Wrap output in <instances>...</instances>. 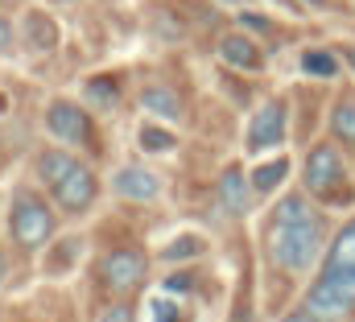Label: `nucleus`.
<instances>
[{"mask_svg":"<svg viewBox=\"0 0 355 322\" xmlns=\"http://www.w3.org/2000/svg\"><path fill=\"white\" fill-rule=\"evenodd\" d=\"M219 4H244V0H219Z\"/></svg>","mask_w":355,"mask_h":322,"instance_id":"obj_30","label":"nucleus"},{"mask_svg":"<svg viewBox=\"0 0 355 322\" xmlns=\"http://www.w3.org/2000/svg\"><path fill=\"white\" fill-rule=\"evenodd\" d=\"M8 232H12V244L25 248V252H37L42 244H50L54 236V211L46 198L21 190L12 198V211H8Z\"/></svg>","mask_w":355,"mask_h":322,"instance_id":"obj_2","label":"nucleus"},{"mask_svg":"<svg viewBox=\"0 0 355 322\" xmlns=\"http://www.w3.org/2000/svg\"><path fill=\"white\" fill-rule=\"evenodd\" d=\"M75 165H79V158H75L71 149H62V145H58V149H46V153L37 158V178H42L46 186H58Z\"/></svg>","mask_w":355,"mask_h":322,"instance_id":"obj_14","label":"nucleus"},{"mask_svg":"<svg viewBox=\"0 0 355 322\" xmlns=\"http://www.w3.org/2000/svg\"><path fill=\"white\" fill-rule=\"evenodd\" d=\"M302 4H310V8H327L331 0H302Z\"/></svg>","mask_w":355,"mask_h":322,"instance_id":"obj_27","label":"nucleus"},{"mask_svg":"<svg viewBox=\"0 0 355 322\" xmlns=\"http://www.w3.org/2000/svg\"><path fill=\"white\" fill-rule=\"evenodd\" d=\"M339 182H343V153L335 145H314L310 158H306V190L310 194H327Z\"/></svg>","mask_w":355,"mask_h":322,"instance_id":"obj_8","label":"nucleus"},{"mask_svg":"<svg viewBox=\"0 0 355 322\" xmlns=\"http://www.w3.org/2000/svg\"><path fill=\"white\" fill-rule=\"evenodd\" d=\"M46 128H50V137L62 149H79V145H87V137H91L87 112L79 103H71V99H54L46 108Z\"/></svg>","mask_w":355,"mask_h":322,"instance_id":"obj_5","label":"nucleus"},{"mask_svg":"<svg viewBox=\"0 0 355 322\" xmlns=\"http://www.w3.org/2000/svg\"><path fill=\"white\" fill-rule=\"evenodd\" d=\"M285 178H289V161H285V158L261 161V165L248 173V182H252V190H257V194H272Z\"/></svg>","mask_w":355,"mask_h":322,"instance_id":"obj_15","label":"nucleus"},{"mask_svg":"<svg viewBox=\"0 0 355 322\" xmlns=\"http://www.w3.org/2000/svg\"><path fill=\"white\" fill-rule=\"evenodd\" d=\"M99 322H132V306H124V302H120V306H112Z\"/></svg>","mask_w":355,"mask_h":322,"instance_id":"obj_25","label":"nucleus"},{"mask_svg":"<svg viewBox=\"0 0 355 322\" xmlns=\"http://www.w3.org/2000/svg\"><path fill=\"white\" fill-rule=\"evenodd\" d=\"M281 322H322L318 314H310V310H293V314H285Z\"/></svg>","mask_w":355,"mask_h":322,"instance_id":"obj_26","label":"nucleus"},{"mask_svg":"<svg viewBox=\"0 0 355 322\" xmlns=\"http://www.w3.org/2000/svg\"><path fill=\"white\" fill-rule=\"evenodd\" d=\"M306 310L318 319H343L355 310V269H335L327 264L322 277L306 294Z\"/></svg>","mask_w":355,"mask_h":322,"instance_id":"obj_3","label":"nucleus"},{"mask_svg":"<svg viewBox=\"0 0 355 322\" xmlns=\"http://www.w3.org/2000/svg\"><path fill=\"white\" fill-rule=\"evenodd\" d=\"M327 264H335V269H355V223H347V228L335 236Z\"/></svg>","mask_w":355,"mask_h":322,"instance_id":"obj_18","label":"nucleus"},{"mask_svg":"<svg viewBox=\"0 0 355 322\" xmlns=\"http://www.w3.org/2000/svg\"><path fill=\"white\" fill-rule=\"evenodd\" d=\"M21 37H25V46H29V50L50 54V50L58 46V25H54L42 8H29V12L21 17Z\"/></svg>","mask_w":355,"mask_h":322,"instance_id":"obj_11","label":"nucleus"},{"mask_svg":"<svg viewBox=\"0 0 355 322\" xmlns=\"http://www.w3.org/2000/svg\"><path fill=\"white\" fill-rule=\"evenodd\" d=\"M268 260L285 273H306L322 256V215L306 194H285L268 223Z\"/></svg>","mask_w":355,"mask_h":322,"instance_id":"obj_1","label":"nucleus"},{"mask_svg":"<svg viewBox=\"0 0 355 322\" xmlns=\"http://www.w3.org/2000/svg\"><path fill=\"white\" fill-rule=\"evenodd\" d=\"M0 281H4V256H0Z\"/></svg>","mask_w":355,"mask_h":322,"instance_id":"obj_29","label":"nucleus"},{"mask_svg":"<svg viewBox=\"0 0 355 322\" xmlns=\"http://www.w3.org/2000/svg\"><path fill=\"white\" fill-rule=\"evenodd\" d=\"M12 42H17L12 21H8V17H0V54H8V50H12Z\"/></svg>","mask_w":355,"mask_h":322,"instance_id":"obj_24","label":"nucleus"},{"mask_svg":"<svg viewBox=\"0 0 355 322\" xmlns=\"http://www.w3.org/2000/svg\"><path fill=\"white\" fill-rule=\"evenodd\" d=\"M141 108L157 120H178L182 116V99H178L174 87H145L141 91Z\"/></svg>","mask_w":355,"mask_h":322,"instance_id":"obj_13","label":"nucleus"},{"mask_svg":"<svg viewBox=\"0 0 355 322\" xmlns=\"http://www.w3.org/2000/svg\"><path fill=\"white\" fill-rule=\"evenodd\" d=\"M153 322H182V310H178L170 298H157L153 302Z\"/></svg>","mask_w":355,"mask_h":322,"instance_id":"obj_22","label":"nucleus"},{"mask_svg":"<svg viewBox=\"0 0 355 322\" xmlns=\"http://www.w3.org/2000/svg\"><path fill=\"white\" fill-rule=\"evenodd\" d=\"M95 194H99V182H95V173H91L83 161H79L58 186H50V198H54V207H58L62 215H83L91 203H95Z\"/></svg>","mask_w":355,"mask_h":322,"instance_id":"obj_6","label":"nucleus"},{"mask_svg":"<svg viewBox=\"0 0 355 322\" xmlns=\"http://www.w3.org/2000/svg\"><path fill=\"white\" fill-rule=\"evenodd\" d=\"M240 25H244L248 33H268V17H265V12H244V17H240Z\"/></svg>","mask_w":355,"mask_h":322,"instance_id":"obj_23","label":"nucleus"},{"mask_svg":"<svg viewBox=\"0 0 355 322\" xmlns=\"http://www.w3.org/2000/svg\"><path fill=\"white\" fill-rule=\"evenodd\" d=\"M202 248H207V244H202V236H178V240L162 252V256H166V260H190V256H198Z\"/></svg>","mask_w":355,"mask_h":322,"instance_id":"obj_20","label":"nucleus"},{"mask_svg":"<svg viewBox=\"0 0 355 322\" xmlns=\"http://www.w3.org/2000/svg\"><path fill=\"white\" fill-rule=\"evenodd\" d=\"M219 58L236 71H261L265 67V54L248 33H223L219 37Z\"/></svg>","mask_w":355,"mask_h":322,"instance_id":"obj_10","label":"nucleus"},{"mask_svg":"<svg viewBox=\"0 0 355 322\" xmlns=\"http://www.w3.org/2000/svg\"><path fill=\"white\" fill-rule=\"evenodd\" d=\"M302 71L314 75V79H331V75H339V54H331V50H306L302 54Z\"/></svg>","mask_w":355,"mask_h":322,"instance_id":"obj_17","label":"nucleus"},{"mask_svg":"<svg viewBox=\"0 0 355 322\" xmlns=\"http://www.w3.org/2000/svg\"><path fill=\"white\" fill-rule=\"evenodd\" d=\"M347 62H352V67H355V46H352V50H347Z\"/></svg>","mask_w":355,"mask_h":322,"instance_id":"obj_28","label":"nucleus"},{"mask_svg":"<svg viewBox=\"0 0 355 322\" xmlns=\"http://www.w3.org/2000/svg\"><path fill=\"white\" fill-rule=\"evenodd\" d=\"M112 190L120 198H128V203H153L162 194V178L153 169H145V165H124L112 178Z\"/></svg>","mask_w":355,"mask_h":322,"instance_id":"obj_9","label":"nucleus"},{"mask_svg":"<svg viewBox=\"0 0 355 322\" xmlns=\"http://www.w3.org/2000/svg\"><path fill=\"white\" fill-rule=\"evenodd\" d=\"M141 149H145V153H174V149H178V137L170 133V128L145 124V128H141Z\"/></svg>","mask_w":355,"mask_h":322,"instance_id":"obj_19","label":"nucleus"},{"mask_svg":"<svg viewBox=\"0 0 355 322\" xmlns=\"http://www.w3.org/2000/svg\"><path fill=\"white\" fill-rule=\"evenodd\" d=\"M252 194H257V190H252V182L244 178V169H240V165H227L223 178H219V198H223V207L240 215V211H248Z\"/></svg>","mask_w":355,"mask_h":322,"instance_id":"obj_12","label":"nucleus"},{"mask_svg":"<svg viewBox=\"0 0 355 322\" xmlns=\"http://www.w3.org/2000/svg\"><path fill=\"white\" fill-rule=\"evenodd\" d=\"M99 277H103V285H107L112 294H132L137 285H145L149 260H145V252H137V248H116V252L103 256Z\"/></svg>","mask_w":355,"mask_h":322,"instance_id":"obj_4","label":"nucleus"},{"mask_svg":"<svg viewBox=\"0 0 355 322\" xmlns=\"http://www.w3.org/2000/svg\"><path fill=\"white\" fill-rule=\"evenodd\" d=\"M87 99L95 103V108L116 103V83H112V79H87Z\"/></svg>","mask_w":355,"mask_h":322,"instance_id":"obj_21","label":"nucleus"},{"mask_svg":"<svg viewBox=\"0 0 355 322\" xmlns=\"http://www.w3.org/2000/svg\"><path fill=\"white\" fill-rule=\"evenodd\" d=\"M331 133H335V141L355 145V99L335 103V112H331Z\"/></svg>","mask_w":355,"mask_h":322,"instance_id":"obj_16","label":"nucleus"},{"mask_svg":"<svg viewBox=\"0 0 355 322\" xmlns=\"http://www.w3.org/2000/svg\"><path fill=\"white\" fill-rule=\"evenodd\" d=\"M285 116H289L285 99H268V103H261V112H257L252 124H248V149H252V153L277 149V145L285 141V128H289Z\"/></svg>","mask_w":355,"mask_h":322,"instance_id":"obj_7","label":"nucleus"}]
</instances>
